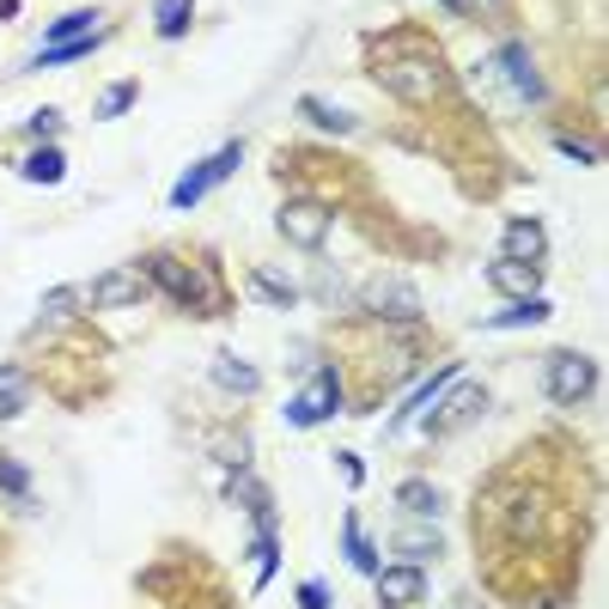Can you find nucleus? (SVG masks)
Listing matches in <instances>:
<instances>
[{"instance_id": "f257e3e1", "label": "nucleus", "mask_w": 609, "mask_h": 609, "mask_svg": "<svg viewBox=\"0 0 609 609\" xmlns=\"http://www.w3.org/2000/svg\"><path fill=\"white\" fill-rule=\"evenodd\" d=\"M31 342L43 347V354H37L24 372H31V384L49 391L61 409H86V403H98V396L116 384L110 342L86 330V317H37Z\"/></svg>"}, {"instance_id": "f03ea898", "label": "nucleus", "mask_w": 609, "mask_h": 609, "mask_svg": "<svg viewBox=\"0 0 609 609\" xmlns=\"http://www.w3.org/2000/svg\"><path fill=\"white\" fill-rule=\"evenodd\" d=\"M366 80L379 86V92H391L403 110H439V104L451 98V61L445 49H439L433 31H421L414 19H396L384 24L379 37H366Z\"/></svg>"}, {"instance_id": "7ed1b4c3", "label": "nucleus", "mask_w": 609, "mask_h": 609, "mask_svg": "<svg viewBox=\"0 0 609 609\" xmlns=\"http://www.w3.org/2000/svg\"><path fill=\"white\" fill-rule=\"evenodd\" d=\"M140 268H147L153 293H165L196 323H219L238 311V293H232L226 268H219V251H207V244H153L140 256Z\"/></svg>"}, {"instance_id": "20e7f679", "label": "nucleus", "mask_w": 609, "mask_h": 609, "mask_svg": "<svg viewBox=\"0 0 609 609\" xmlns=\"http://www.w3.org/2000/svg\"><path fill=\"white\" fill-rule=\"evenodd\" d=\"M330 226H335V202L317 196V189H293V196L275 207V232L299 256H317L323 244H330Z\"/></svg>"}, {"instance_id": "39448f33", "label": "nucleus", "mask_w": 609, "mask_h": 609, "mask_svg": "<svg viewBox=\"0 0 609 609\" xmlns=\"http://www.w3.org/2000/svg\"><path fill=\"white\" fill-rule=\"evenodd\" d=\"M238 165H244V140H226V147H214L207 159H196V165H189V171L171 184V207H177V214H189V207H196L202 196H214V189L226 184L232 171H238Z\"/></svg>"}, {"instance_id": "423d86ee", "label": "nucleus", "mask_w": 609, "mask_h": 609, "mask_svg": "<svg viewBox=\"0 0 609 609\" xmlns=\"http://www.w3.org/2000/svg\"><path fill=\"white\" fill-rule=\"evenodd\" d=\"M542 391H549L554 409L591 403V396H598V360H591V354H573V347L549 354V379H542Z\"/></svg>"}, {"instance_id": "0eeeda50", "label": "nucleus", "mask_w": 609, "mask_h": 609, "mask_svg": "<svg viewBox=\"0 0 609 609\" xmlns=\"http://www.w3.org/2000/svg\"><path fill=\"white\" fill-rule=\"evenodd\" d=\"M488 414V391L482 384H470V379H451L445 384V403H433L426 409V421H421V433L426 439H458L470 421H482Z\"/></svg>"}, {"instance_id": "6e6552de", "label": "nucleus", "mask_w": 609, "mask_h": 609, "mask_svg": "<svg viewBox=\"0 0 609 609\" xmlns=\"http://www.w3.org/2000/svg\"><path fill=\"white\" fill-rule=\"evenodd\" d=\"M80 293H86V311H135V305L153 299V281L140 263H116V268H104L98 281H86Z\"/></svg>"}, {"instance_id": "1a4fd4ad", "label": "nucleus", "mask_w": 609, "mask_h": 609, "mask_svg": "<svg viewBox=\"0 0 609 609\" xmlns=\"http://www.w3.org/2000/svg\"><path fill=\"white\" fill-rule=\"evenodd\" d=\"M347 409V379L335 366H323L317 379H311V391H299L287 409V426H323V421H335V414Z\"/></svg>"}, {"instance_id": "9d476101", "label": "nucleus", "mask_w": 609, "mask_h": 609, "mask_svg": "<svg viewBox=\"0 0 609 609\" xmlns=\"http://www.w3.org/2000/svg\"><path fill=\"white\" fill-rule=\"evenodd\" d=\"M360 317H372V323H421V293H414L409 281H396V275L366 281V293H360Z\"/></svg>"}, {"instance_id": "9b49d317", "label": "nucleus", "mask_w": 609, "mask_h": 609, "mask_svg": "<svg viewBox=\"0 0 609 609\" xmlns=\"http://www.w3.org/2000/svg\"><path fill=\"white\" fill-rule=\"evenodd\" d=\"M372 591H379V609H414V603L433 598V591H426V567H409V561L379 567V573H372Z\"/></svg>"}, {"instance_id": "f8f14e48", "label": "nucleus", "mask_w": 609, "mask_h": 609, "mask_svg": "<svg viewBox=\"0 0 609 609\" xmlns=\"http://www.w3.org/2000/svg\"><path fill=\"white\" fill-rule=\"evenodd\" d=\"M110 43V24H98V31H86V37H73V43H49V49H37L31 61H24V73H49V68H73V61H86V56H98V49Z\"/></svg>"}, {"instance_id": "ddd939ff", "label": "nucleus", "mask_w": 609, "mask_h": 609, "mask_svg": "<svg viewBox=\"0 0 609 609\" xmlns=\"http://www.w3.org/2000/svg\"><path fill=\"white\" fill-rule=\"evenodd\" d=\"M12 165H19V177H31L37 189H56L61 177H68V153H61L56 140H31Z\"/></svg>"}, {"instance_id": "4468645a", "label": "nucleus", "mask_w": 609, "mask_h": 609, "mask_svg": "<svg viewBox=\"0 0 609 609\" xmlns=\"http://www.w3.org/2000/svg\"><path fill=\"white\" fill-rule=\"evenodd\" d=\"M451 379H463V366H458V360H445V366H439L433 379H421V384H414V391H409V403H396V414H391V433H396V426H409V421H421V414L433 409L439 396H445V384H451Z\"/></svg>"}, {"instance_id": "2eb2a0df", "label": "nucleus", "mask_w": 609, "mask_h": 609, "mask_svg": "<svg viewBox=\"0 0 609 609\" xmlns=\"http://www.w3.org/2000/svg\"><path fill=\"white\" fill-rule=\"evenodd\" d=\"M488 287L507 293V299H530V293H542V263H512V256H494V263H488Z\"/></svg>"}, {"instance_id": "dca6fc26", "label": "nucleus", "mask_w": 609, "mask_h": 609, "mask_svg": "<svg viewBox=\"0 0 609 609\" xmlns=\"http://www.w3.org/2000/svg\"><path fill=\"white\" fill-rule=\"evenodd\" d=\"M500 256H512V263H542V256H549V232H542V219H507Z\"/></svg>"}, {"instance_id": "f3484780", "label": "nucleus", "mask_w": 609, "mask_h": 609, "mask_svg": "<svg viewBox=\"0 0 609 609\" xmlns=\"http://www.w3.org/2000/svg\"><path fill=\"white\" fill-rule=\"evenodd\" d=\"M500 73H507V86H512L524 104H542V73H537V61H530L524 43H507V49H500Z\"/></svg>"}, {"instance_id": "a211bd4d", "label": "nucleus", "mask_w": 609, "mask_h": 609, "mask_svg": "<svg viewBox=\"0 0 609 609\" xmlns=\"http://www.w3.org/2000/svg\"><path fill=\"white\" fill-rule=\"evenodd\" d=\"M31 403H37V384H31V372H24V360H7V366H0V421H19Z\"/></svg>"}, {"instance_id": "6ab92c4d", "label": "nucleus", "mask_w": 609, "mask_h": 609, "mask_svg": "<svg viewBox=\"0 0 609 609\" xmlns=\"http://www.w3.org/2000/svg\"><path fill=\"white\" fill-rule=\"evenodd\" d=\"M391 549L403 554L409 567H421V561H439V549H445V537H439L433 524H403V530H396V537H391Z\"/></svg>"}, {"instance_id": "aec40b11", "label": "nucleus", "mask_w": 609, "mask_h": 609, "mask_svg": "<svg viewBox=\"0 0 609 609\" xmlns=\"http://www.w3.org/2000/svg\"><path fill=\"white\" fill-rule=\"evenodd\" d=\"M554 305L542 299V293H530V299H512L507 311H494V317H482V330H530V323H549Z\"/></svg>"}, {"instance_id": "412c9836", "label": "nucleus", "mask_w": 609, "mask_h": 609, "mask_svg": "<svg viewBox=\"0 0 609 609\" xmlns=\"http://www.w3.org/2000/svg\"><path fill=\"white\" fill-rule=\"evenodd\" d=\"M189 24H196V0H153V37L159 43H177Z\"/></svg>"}, {"instance_id": "4be33fe9", "label": "nucleus", "mask_w": 609, "mask_h": 609, "mask_svg": "<svg viewBox=\"0 0 609 609\" xmlns=\"http://www.w3.org/2000/svg\"><path fill=\"white\" fill-rule=\"evenodd\" d=\"M214 384H219V391H232V396H256V391H263V372L244 366L238 354H214Z\"/></svg>"}, {"instance_id": "5701e85b", "label": "nucleus", "mask_w": 609, "mask_h": 609, "mask_svg": "<svg viewBox=\"0 0 609 609\" xmlns=\"http://www.w3.org/2000/svg\"><path fill=\"white\" fill-rule=\"evenodd\" d=\"M396 507H403L409 518H439L445 512V494H439L433 482H421V475H409V482L396 488Z\"/></svg>"}, {"instance_id": "b1692460", "label": "nucleus", "mask_w": 609, "mask_h": 609, "mask_svg": "<svg viewBox=\"0 0 609 609\" xmlns=\"http://www.w3.org/2000/svg\"><path fill=\"white\" fill-rule=\"evenodd\" d=\"M342 554H347V567L354 573H379V554H372V542H366V530H360V512H347L342 518Z\"/></svg>"}, {"instance_id": "393cba45", "label": "nucleus", "mask_w": 609, "mask_h": 609, "mask_svg": "<svg viewBox=\"0 0 609 609\" xmlns=\"http://www.w3.org/2000/svg\"><path fill=\"white\" fill-rule=\"evenodd\" d=\"M135 104H140V80L128 73V80H110V86H104L98 104H92V116H98V122H116V116H128Z\"/></svg>"}, {"instance_id": "a878e982", "label": "nucleus", "mask_w": 609, "mask_h": 609, "mask_svg": "<svg viewBox=\"0 0 609 609\" xmlns=\"http://www.w3.org/2000/svg\"><path fill=\"white\" fill-rule=\"evenodd\" d=\"M104 24V12L98 7H73V12H61L56 24H49V37L37 49H49V43H73V37H86V31H98Z\"/></svg>"}, {"instance_id": "bb28decb", "label": "nucleus", "mask_w": 609, "mask_h": 609, "mask_svg": "<svg viewBox=\"0 0 609 609\" xmlns=\"http://www.w3.org/2000/svg\"><path fill=\"white\" fill-rule=\"evenodd\" d=\"M31 494H37L31 470H24L12 451H0V500H12V507H31Z\"/></svg>"}, {"instance_id": "cd10ccee", "label": "nucleus", "mask_w": 609, "mask_h": 609, "mask_svg": "<svg viewBox=\"0 0 609 609\" xmlns=\"http://www.w3.org/2000/svg\"><path fill=\"white\" fill-rule=\"evenodd\" d=\"M299 116H305V122H317V128H330V135H354V128H360V116H347L342 110V104H323V98H299Z\"/></svg>"}, {"instance_id": "c85d7f7f", "label": "nucleus", "mask_w": 609, "mask_h": 609, "mask_svg": "<svg viewBox=\"0 0 609 609\" xmlns=\"http://www.w3.org/2000/svg\"><path fill=\"white\" fill-rule=\"evenodd\" d=\"M251 549H256V579H251V591H263L268 579L281 573V530H256Z\"/></svg>"}, {"instance_id": "c756f323", "label": "nucleus", "mask_w": 609, "mask_h": 609, "mask_svg": "<svg viewBox=\"0 0 609 609\" xmlns=\"http://www.w3.org/2000/svg\"><path fill=\"white\" fill-rule=\"evenodd\" d=\"M251 287L263 293V305H275V311L299 305V287H293V281H281L275 268H251Z\"/></svg>"}, {"instance_id": "7c9ffc66", "label": "nucleus", "mask_w": 609, "mask_h": 609, "mask_svg": "<svg viewBox=\"0 0 609 609\" xmlns=\"http://www.w3.org/2000/svg\"><path fill=\"white\" fill-rule=\"evenodd\" d=\"M61 135V110H37V116H24V128H19V140H56Z\"/></svg>"}, {"instance_id": "2f4dec72", "label": "nucleus", "mask_w": 609, "mask_h": 609, "mask_svg": "<svg viewBox=\"0 0 609 609\" xmlns=\"http://www.w3.org/2000/svg\"><path fill=\"white\" fill-rule=\"evenodd\" d=\"M330 603H335V591L323 586V579H305L299 586V609H330Z\"/></svg>"}, {"instance_id": "473e14b6", "label": "nucleus", "mask_w": 609, "mask_h": 609, "mask_svg": "<svg viewBox=\"0 0 609 609\" xmlns=\"http://www.w3.org/2000/svg\"><path fill=\"white\" fill-rule=\"evenodd\" d=\"M445 12H463V19H475V12H500L507 0H439Z\"/></svg>"}, {"instance_id": "72a5a7b5", "label": "nucleus", "mask_w": 609, "mask_h": 609, "mask_svg": "<svg viewBox=\"0 0 609 609\" xmlns=\"http://www.w3.org/2000/svg\"><path fill=\"white\" fill-rule=\"evenodd\" d=\"M335 463H342V475H347V488H360L366 482V463L354 458V451H335Z\"/></svg>"}, {"instance_id": "f704fd0d", "label": "nucleus", "mask_w": 609, "mask_h": 609, "mask_svg": "<svg viewBox=\"0 0 609 609\" xmlns=\"http://www.w3.org/2000/svg\"><path fill=\"white\" fill-rule=\"evenodd\" d=\"M19 12H24L19 0H0V24H19Z\"/></svg>"}, {"instance_id": "c9c22d12", "label": "nucleus", "mask_w": 609, "mask_h": 609, "mask_svg": "<svg viewBox=\"0 0 609 609\" xmlns=\"http://www.w3.org/2000/svg\"><path fill=\"white\" fill-rule=\"evenodd\" d=\"M0 573H7V537H0Z\"/></svg>"}, {"instance_id": "e433bc0d", "label": "nucleus", "mask_w": 609, "mask_h": 609, "mask_svg": "<svg viewBox=\"0 0 609 609\" xmlns=\"http://www.w3.org/2000/svg\"><path fill=\"white\" fill-rule=\"evenodd\" d=\"M463 609H475V603H463Z\"/></svg>"}]
</instances>
